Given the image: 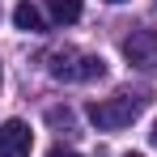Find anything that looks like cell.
Segmentation results:
<instances>
[{"instance_id": "1", "label": "cell", "mask_w": 157, "mask_h": 157, "mask_svg": "<svg viewBox=\"0 0 157 157\" xmlns=\"http://www.w3.org/2000/svg\"><path fill=\"white\" fill-rule=\"evenodd\" d=\"M149 106V94H115V98H102V102H89V123L98 132H119L140 119V110Z\"/></svg>"}, {"instance_id": "2", "label": "cell", "mask_w": 157, "mask_h": 157, "mask_svg": "<svg viewBox=\"0 0 157 157\" xmlns=\"http://www.w3.org/2000/svg\"><path fill=\"white\" fill-rule=\"evenodd\" d=\"M47 72L55 81H98V77H106V59L85 55L77 47H59V51L47 55Z\"/></svg>"}, {"instance_id": "3", "label": "cell", "mask_w": 157, "mask_h": 157, "mask_svg": "<svg viewBox=\"0 0 157 157\" xmlns=\"http://www.w3.org/2000/svg\"><path fill=\"white\" fill-rule=\"evenodd\" d=\"M34 149V132L26 119H4L0 123V157H30Z\"/></svg>"}, {"instance_id": "4", "label": "cell", "mask_w": 157, "mask_h": 157, "mask_svg": "<svg viewBox=\"0 0 157 157\" xmlns=\"http://www.w3.org/2000/svg\"><path fill=\"white\" fill-rule=\"evenodd\" d=\"M123 55H128L136 68H153L157 64V30H132L128 38H123Z\"/></svg>"}, {"instance_id": "5", "label": "cell", "mask_w": 157, "mask_h": 157, "mask_svg": "<svg viewBox=\"0 0 157 157\" xmlns=\"http://www.w3.org/2000/svg\"><path fill=\"white\" fill-rule=\"evenodd\" d=\"M13 26L26 30V34H43V30H47V21H43V13H38L30 0H21V4L13 9Z\"/></svg>"}, {"instance_id": "6", "label": "cell", "mask_w": 157, "mask_h": 157, "mask_svg": "<svg viewBox=\"0 0 157 157\" xmlns=\"http://www.w3.org/2000/svg\"><path fill=\"white\" fill-rule=\"evenodd\" d=\"M47 13L59 26H72V21H81V0H47Z\"/></svg>"}, {"instance_id": "7", "label": "cell", "mask_w": 157, "mask_h": 157, "mask_svg": "<svg viewBox=\"0 0 157 157\" xmlns=\"http://www.w3.org/2000/svg\"><path fill=\"white\" fill-rule=\"evenodd\" d=\"M47 123H51V128H64V132H72V128H77L72 110H59V106H51V110H47Z\"/></svg>"}, {"instance_id": "8", "label": "cell", "mask_w": 157, "mask_h": 157, "mask_svg": "<svg viewBox=\"0 0 157 157\" xmlns=\"http://www.w3.org/2000/svg\"><path fill=\"white\" fill-rule=\"evenodd\" d=\"M47 157H81V153H72V149H51Z\"/></svg>"}, {"instance_id": "9", "label": "cell", "mask_w": 157, "mask_h": 157, "mask_svg": "<svg viewBox=\"0 0 157 157\" xmlns=\"http://www.w3.org/2000/svg\"><path fill=\"white\" fill-rule=\"evenodd\" d=\"M153 144H157V123H153Z\"/></svg>"}, {"instance_id": "10", "label": "cell", "mask_w": 157, "mask_h": 157, "mask_svg": "<svg viewBox=\"0 0 157 157\" xmlns=\"http://www.w3.org/2000/svg\"><path fill=\"white\" fill-rule=\"evenodd\" d=\"M106 4H123V0H106Z\"/></svg>"}, {"instance_id": "11", "label": "cell", "mask_w": 157, "mask_h": 157, "mask_svg": "<svg viewBox=\"0 0 157 157\" xmlns=\"http://www.w3.org/2000/svg\"><path fill=\"white\" fill-rule=\"evenodd\" d=\"M128 157H140V153H128Z\"/></svg>"}]
</instances>
